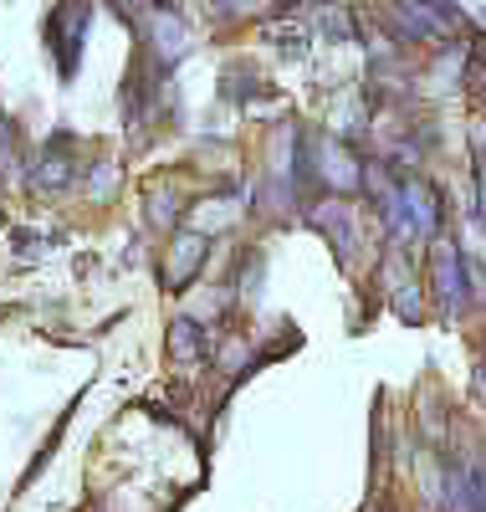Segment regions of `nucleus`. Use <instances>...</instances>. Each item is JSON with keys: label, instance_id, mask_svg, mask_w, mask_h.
<instances>
[{"label": "nucleus", "instance_id": "f03ea898", "mask_svg": "<svg viewBox=\"0 0 486 512\" xmlns=\"http://www.w3.org/2000/svg\"><path fill=\"white\" fill-rule=\"evenodd\" d=\"M87 21H93V0H62V6L52 11V21H47V41H52V52H57L62 77H72V72H77Z\"/></svg>", "mask_w": 486, "mask_h": 512}, {"label": "nucleus", "instance_id": "39448f33", "mask_svg": "<svg viewBox=\"0 0 486 512\" xmlns=\"http://www.w3.org/2000/svg\"><path fill=\"white\" fill-rule=\"evenodd\" d=\"M200 251H205V236H200V231H185L180 241L169 246V272H164V282H169V287H185V282L200 272Z\"/></svg>", "mask_w": 486, "mask_h": 512}, {"label": "nucleus", "instance_id": "0eeeda50", "mask_svg": "<svg viewBox=\"0 0 486 512\" xmlns=\"http://www.w3.org/2000/svg\"><path fill=\"white\" fill-rule=\"evenodd\" d=\"M318 31L333 36V41H353V31H359V26H353V11H343V6H323V11H318Z\"/></svg>", "mask_w": 486, "mask_h": 512}, {"label": "nucleus", "instance_id": "423d86ee", "mask_svg": "<svg viewBox=\"0 0 486 512\" xmlns=\"http://www.w3.org/2000/svg\"><path fill=\"white\" fill-rule=\"evenodd\" d=\"M169 354L180 359V364L205 359V333H200V323H195V318H180V323L169 328Z\"/></svg>", "mask_w": 486, "mask_h": 512}, {"label": "nucleus", "instance_id": "1a4fd4ad", "mask_svg": "<svg viewBox=\"0 0 486 512\" xmlns=\"http://www.w3.org/2000/svg\"><path fill=\"white\" fill-rule=\"evenodd\" d=\"M149 210H154V226H169V221H174V216H169V210H174V195H169V190H164V195H154V200H149Z\"/></svg>", "mask_w": 486, "mask_h": 512}, {"label": "nucleus", "instance_id": "20e7f679", "mask_svg": "<svg viewBox=\"0 0 486 512\" xmlns=\"http://www.w3.org/2000/svg\"><path fill=\"white\" fill-rule=\"evenodd\" d=\"M149 41H154V57L159 67H174L185 52H190V26L174 16V11H154V26H149Z\"/></svg>", "mask_w": 486, "mask_h": 512}, {"label": "nucleus", "instance_id": "7ed1b4c3", "mask_svg": "<svg viewBox=\"0 0 486 512\" xmlns=\"http://www.w3.org/2000/svg\"><path fill=\"white\" fill-rule=\"evenodd\" d=\"M400 205H405V221H410L415 241H425V236L440 231V195L420 175H405L400 180Z\"/></svg>", "mask_w": 486, "mask_h": 512}, {"label": "nucleus", "instance_id": "6e6552de", "mask_svg": "<svg viewBox=\"0 0 486 512\" xmlns=\"http://www.w3.org/2000/svg\"><path fill=\"white\" fill-rule=\"evenodd\" d=\"M394 313H400L405 323H420V318H425V308H420V287H400V292H394Z\"/></svg>", "mask_w": 486, "mask_h": 512}, {"label": "nucleus", "instance_id": "f257e3e1", "mask_svg": "<svg viewBox=\"0 0 486 512\" xmlns=\"http://www.w3.org/2000/svg\"><path fill=\"white\" fill-rule=\"evenodd\" d=\"M430 297L446 318H456L466 308V297H471V262L451 241H440L435 256H430Z\"/></svg>", "mask_w": 486, "mask_h": 512}]
</instances>
